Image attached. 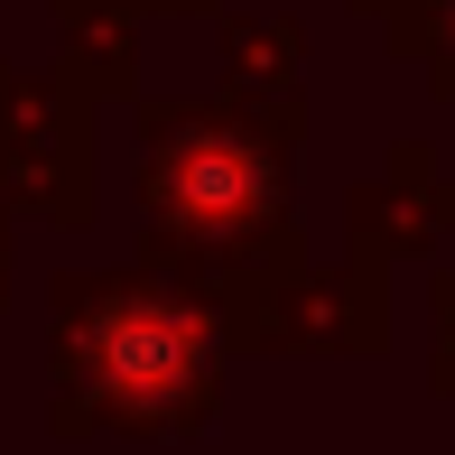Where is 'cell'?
Segmentation results:
<instances>
[{
    "instance_id": "6da1fadb",
    "label": "cell",
    "mask_w": 455,
    "mask_h": 455,
    "mask_svg": "<svg viewBox=\"0 0 455 455\" xmlns=\"http://www.w3.org/2000/svg\"><path fill=\"white\" fill-rule=\"evenodd\" d=\"M56 371L75 419L112 427H177L214 400V344L196 307L149 279H84L56 307Z\"/></svg>"
},
{
    "instance_id": "7a4b0ae2",
    "label": "cell",
    "mask_w": 455,
    "mask_h": 455,
    "mask_svg": "<svg viewBox=\"0 0 455 455\" xmlns=\"http://www.w3.org/2000/svg\"><path fill=\"white\" fill-rule=\"evenodd\" d=\"M140 204L158 214L168 242H204V251L223 242V251H242V242H260L288 214V177H279V149L260 131L186 112L140 158Z\"/></svg>"
}]
</instances>
